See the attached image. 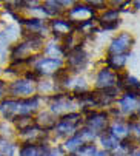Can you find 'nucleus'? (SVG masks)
Here are the masks:
<instances>
[{
    "label": "nucleus",
    "instance_id": "nucleus-1",
    "mask_svg": "<svg viewBox=\"0 0 140 156\" xmlns=\"http://www.w3.org/2000/svg\"><path fill=\"white\" fill-rule=\"evenodd\" d=\"M68 63L74 68V71L83 70L85 66H86V63H88V56H86V53L80 47H77V48H74L71 53H69Z\"/></svg>",
    "mask_w": 140,
    "mask_h": 156
},
{
    "label": "nucleus",
    "instance_id": "nucleus-2",
    "mask_svg": "<svg viewBox=\"0 0 140 156\" xmlns=\"http://www.w3.org/2000/svg\"><path fill=\"white\" fill-rule=\"evenodd\" d=\"M131 42H132L131 36H129L128 33H122L117 39L112 40L109 50H111V53H114V54H120V53L126 51V50L131 47Z\"/></svg>",
    "mask_w": 140,
    "mask_h": 156
},
{
    "label": "nucleus",
    "instance_id": "nucleus-3",
    "mask_svg": "<svg viewBox=\"0 0 140 156\" xmlns=\"http://www.w3.org/2000/svg\"><path fill=\"white\" fill-rule=\"evenodd\" d=\"M9 90L15 96H31L32 91H34V87L28 80H17V82H12L11 83Z\"/></svg>",
    "mask_w": 140,
    "mask_h": 156
},
{
    "label": "nucleus",
    "instance_id": "nucleus-4",
    "mask_svg": "<svg viewBox=\"0 0 140 156\" xmlns=\"http://www.w3.org/2000/svg\"><path fill=\"white\" fill-rule=\"evenodd\" d=\"M62 66V60L56 59V57H48V59H42L37 63V71L39 73H51V71H57Z\"/></svg>",
    "mask_w": 140,
    "mask_h": 156
},
{
    "label": "nucleus",
    "instance_id": "nucleus-5",
    "mask_svg": "<svg viewBox=\"0 0 140 156\" xmlns=\"http://www.w3.org/2000/svg\"><path fill=\"white\" fill-rule=\"evenodd\" d=\"M20 156H48V150L43 145L36 144H26L20 150Z\"/></svg>",
    "mask_w": 140,
    "mask_h": 156
},
{
    "label": "nucleus",
    "instance_id": "nucleus-6",
    "mask_svg": "<svg viewBox=\"0 0 140 156\" xmlns=\"http://www.w3.org/2000/svg\"><path fill=\"white\" fill-rule=\"evenodd\" d=\"M115 82V76L106 68V70H102L97 76V87L99 88H103V90H106V88H111Z\"/></svg>",
    "mask_w": 140,
    "mask_h": 156
},
{
    "label": "nucleus",
    "instance_id": "nucleus-7",
    "mask_svg": "<svg viewBox=\"0 0 140 156\" xmlns=\"http://www.w3.org/2000/svg\"><path fill=\"white\" fill-rule=\"evenodd\" d=\"M0 111H2L6 118H11L12 115H15L19 111V102L6 99V101H3L2 104H0Z\"/></svg>",
    "mask_w": 140,
    "mask_h": 156
},
{
    "label": "nucleus",
    "instance_id": "nucleus-8",
    "mask_svg": "<svg viewBox=\"0 0 140 156\" xmlns=\"http://www.w3.org/2000/svg\"><path fill=\"white\" fill-rule=\"evenodd\" d=\"M19 36V31L15 27H8L3 33H0V45L2 47H6L9 42H12L15 37Z\"/></svg>",
    "mask_w": 140,
    "mask_h": 156
},
{
    "label": "nucleus",
    "instance_id": "nucleus-9",
    "mask_svg": "<svg viewBox=\"0 0 140 156\" xmlns=\"http://www.w3.org/2000/svg\"><path fill=\"white\" fill-rule=\"evenodd\" d=\"M88 124L92 128H103L106 124V115L105 113H91L88 118Z\"/></svg>",
    "mask_w": 140,
    "mask_h": 156
},
{
    "label": "nucleus",
    "instance_id": "nucleus-10",
    "mask_svg": "<svg viewBox=\"0 0 140 156\" xmlns=\"http://www.w3.org/2000/svg\"><path fill=\"white\" fill-rule=\"evenodd\" d=\"M37 105H39V98H32V99L25 101V102H19V113L20 115H28L32 110L37 108Z\"/></svg>",
    "mask_w": 140,
    "mask_h": 156
},
{
    "label": "nucleus",
    "instance_id": "nucleus-11",
    "mask_svg": "<svg viewBox=\"0 0 140 156\" xmlns=\"http://www.w3.org/2000/svg\"><path fill=\"white\" fill-rule=\"evenodd\" d=\"M135 96H137V93L135 91H129L122 101H120V107H122V110L123 111H132L134 110V107H135Z\"/></svg>",
    "mask_w": 140,
    "mask_h": 156
},
{
    "label": "nucleus",
    "instance_id": "nucleus-12",
    "mask_svg": "<svg viewBox=\"0 0 140 156\" xmlns=\"http://www.w3.org/2000/svg\"><path fill=\"white\" fill-rule=\"evenodd\" d=\"M53 28L56 30V33H69L73 28H74V23L73 22H68V20H54L53 22Z\"/></svg>",
    "mask_w": 140,
    "mask_h": 156
},
{
    "label": "nucleus",
    "instance_id": "nucleus-13",
    "mask_svg": "<svg viewBox=\"0 0 140 156\" xmlns=\"http://www.w3.org/2000/svg\"><path fill=\"white\" fill-rule=\"evenodd\" d=\"M126 57L128 56H125V54H114V56L108 57V63L112 68H122L126 62Z\"/></svg>",
    "mask_w": 140,
    "mask_h": 156
},
{
    "label": "nucleus",
    "instance_id": "nucleus-14",
    "mask_svg": "<svg viewBox=\"0 0 140 156\" xmlns=\"http://www.w3.org/2000/svg\"><path fill=\"white\" fill-rule=\"evenodd\" d=\"M117 17H119V12L117 9H109L106 11L103 16H102V25H108V23H115L117 22Z\"/></svg>",
    "mask_w": 140,
    "mask_h": 156
},
{
    "label": "nucleus",
    "instance_id": "nucleus-15",
    "mask_svg": "<svg viewBox=\"0 0 140 156\" xmlns=\"http://www.w3.org/2000/svg\"><path fill=\"white\" fill-rule=\"evenodd\" d=\"M79 122H80V115H77V113H69V115L63 116V119H62V124H66V125L73 127V128H74Z\"/></svg>",
    "mask_w": 140,
    "mask_h": 156
},
{
    "label": "nucleus",
    "instance_id": "nucleus-16",
    "mask_svg": "<svg viewBox=\"0 0 140 156\" xmlns=\"http://www.w3.org/2000/svg\"><path fill=\"white\" fill-rule=\"evenodd\" d=\"M60 6H62V3H59V2H46L43 11L46 14H59V12H62Z\"/></svg>",
    "mask_w": 140,
    "mask_h": 156
},
{
    "label": "nucleus",
    "instance_id": "nucleus-17",
    "mask_svg": "<svg viewBox=\"0 0 140 156\" xmlns=\"http://www.w3.org/2000/svg\"><path fill=\"white\" fill-rule=\"evenodd\" d=\"M102 142H103V147H105V148H114V147H117V145H119L117 138L112 136L111 133H108V135H105V136H103Z\"/></svg>",
    "mask_w": 140,
    "mask_h": 156
},
{
    "label": "nucleus",
    "instance_id": "nucleus-18",
    "mask_svg": "<svg viewBox=\"0 0 140 156\" xmlns=\"http://www.w3.org/2000/svg\"><path fill=\"white\" fill-rule=\"evenodd\" d=\"M69 14H71V16H79V17H85L88 14H92V11L88 6H85V5H79V6H76V8H73L71 11H69Z\"/></svg>",
    "mask_w": 140,
    "mask_h": 156
},
{
    "label": "nucleus",
    "instance_id": "nucleus-19",
    "mask_svg": "<svg viewBox=\"0 0 140 156\" xmlns=\"http://www.w3.org/2000/svg\"><path fill=\"white\" fill-rule=\"evenodd\" d=\"M39 122L43 125V128H51L54 125V121H53V116L50 113H40L39 116Z\"/></svg>",
    "mask_w": 140,
    "mask_h": 156
},
{
    "label": "nucleus",
    "instance_id": "nucleus-20",
    "mask_svg": "<svg viewBox=\"0 0 140 156\" xmlns=\"http://www.w3.org/2000/svg\"><path fill=\"white\" fill-rule=\"evenodd\" d=\"M31 125H32V118H29V116H23L17 121V128L20 131H26L28 127H31Z\"/></svg>",
    "mask_w": 140,
    "mask_h": 156
},
{
    "label": "nucleus",
    "instance_id": "nucleus-21",
    "mask_svg": "<svg viewBox=\"0 0 140 156\" xmlns=\"http://www.w3.org/2000/svg\"><path fill=\"white\" fill-rule=\"evenodd\" d=\"M128 133V128L122 124H115L112 128H111V135L115 136V138H120V136H125Z\"/></svg>",
    "mask_w": 140,
    "mask_h": 156
},
{
    "label": "nucleus",
    "instance_id": "nucleus-22",
    "mask_svg": "<svg viewBox=\"0 0 140 156\" xmlns=\"http://www.w3.org/2000/svg\"><path fill=\"white\" fill-rule=\"evenodd\" d=\"M14 153V145L8 144V142H0V154H6V156H12Z\"/></svg>",
    "mask_w": 140,
    "mask_h": 156
},
{
    "label": "nucleus",
    "instance_id": "nucleus-23",
    "mask_svg": "<svg viewBox=\"0 0 140 156\" xmlns=\"http://www.w3.org/2000/svg\"><path fill=\"white\" fill-rule=\"evenodd\" d=\"M80 144H82V139H80V136H76V138L68 139V141H66V144H65V147H66L68 150H76V148H77Z\"/></svg>",
    "mask_w": 140,
    "mask_h": 156
},
{
    "label": "nucleus",
    "instance_id": "nucleus-24",
    "mask_svg": "<svg viewBox=\"0 0 140 156\" xmlns=\"http://www.w3.org/2000/svg\"><path fill=\"white\" fill-rule=\"evenodd\" d=\"M126 87L129 90H135V93L140 90V82L135 79V77H128L126 79Z\"/></svg>",
    "mask_w": 140,
    "mask_h": 156
},
{
    "label": "nucleus",
    "instance_id": "nucleus-25",
    "mask_svg": "<svg viewBox=\"0 0 140 156\" xmlns=\"http://www.w3.org/2000/svg\"><path fill=\"white\" fill-rule=\"evenodd\" d=\"M25 25L31 30H39L42 27V20L40 19H32V20H25Z\"/></svg>",
    "mask_w": 140,
    "mask_h": 156
},
{
    "label": "nucleus",
    "instance_id": "nucleus-26",
    "mask_svg": "<svg viewBox=\"0 0 140 156\" xmlns=\"http://www.w3.org/2000/svg\"><path fill=\"white\" fill-rule=\"evenodd\" d=\"M57 131H59V135H60V136H65V135H68V133H71V131H73V127H69V125L60 122L59 127H57Z\"/></svg>",
    "mask_w": 140,
    "mask_h": 156
},
{
    "label": "nucleus",
    "instance_id": "nucleus-27",
    "mask_svg": "<svg viewBox=\"0 0 140 156\" xmlns=\"http://www.w3.org/2000/svg\"><path fill=\"white\" fill-rule=\"evenodd\" d=\"M82 153V156H92V154H96V148L92 147V145H85V147H80L79 150Z\"/></svg>",
    "mask_w": 140,
    "mask_h": 156
},
{
    "label": "nucleus",
    "instance_id": "nucleus-28",
    "mask_svg": "<svg viewBox=\"0 0 140 156\" xmlns=\"http://www.w3.org/2000/svg\"><path fill=\"white\" fill-rule=\"evenodd\" d=\"M94 138H96V133L91 131L89 128H85V130L82 131V136H80V139H88V141H92Z\"/></svg>",
    "mask_w": 140,
    "mask_h": 156
},
{
    "label": "nucleus",
    "instance_id": "nucleus-29",
    "mask_svg": "<svg viewBox=\"0 0 140 156\" xmlns=\"http://www.w3.org/2000/svg\"><path fill=\"white\" fill-rule=\"evenodd\" d=\"M60 154H62V151H60V150H54V151H51V153H50V156H60Z\"/></svg>",
    "mask_w": 140,
    "mask_h": 156
},
{
    "label": "nucleus",
    "instance_id": "nucleus-30",
    "mask_svg": "<svg viewBox=\"0 0 140 156\" xmlns=\"http://www.w3.org/2000/svg\"><path fill=\"white\" fill-rule=\"evenodd\" d=\"M96 156H108L105 151H99V153H96Z\"/></svg>",
    "mask_w": 140,
    "mask_h": 156
},
{
    "label": "nucleus",
    "instance_id": "nucleus-31",
    "mask_svg": "<svg viewBox=\"0 0 140 156\" xmlns=\"http://www.w3.org/2000/svg\"><path fill=\"white\" fill-rule=\"evenodd\" d=\"M2 94H3V83L0 82V96H2Z\"/></svg>",
    "mask_w": 140,
    "mask_h": 156
},
{
    "label": "nucleus",
    "instance_id": "nucleus-32",
    "mask_svg": "<svg viewBox=\"0 0 140 156\" xmlns=\"http://www.w3.org/2000/svg\"><path fill=\"white\" fill-rule=\"evenodd\" d=\"M134 130H135V133H137V135H138V136H140V127H135V128H134Z\"/></svg>",
    "mask_w": 140,
    "mask_h": 156
},
{
    "label": "nucleus",
    "instance_id": "nucleus-33",
    "mask_svg": "<svg viewBox=\"0 0 140 156\" xmlns=\"http://www.w3.org/2000/svg\"><path fill=\"white\" fill-rule=\"evenodd\" d=\"M134 5H135V8H137V9H140V2H135Z\"/></svg>",
    "mask_w": 140,
    "mask_h": 156
},
{
    "label": "nucleus",
    "instance_id": "nucleus-34",
    "mask_svg": "<svg viewBox=\"0 0 140 156\" xmlns=\"http://www.w3.org/2000/svg\"><path fill=\"white\" fill-rule=\"evenodd\" d=\"M134 156H140V151H137V153H135V154H134Z\"/></svg>",
    "mask_w": 140,
    "mask_h": 156
},
{
    "label": "nucleus",
    "instance_id": "nucleus-35",
    "mask_svg": "<svg viewBox=\"0 0 140 156\" xmlns=\"http://www.w3.org/2000/svg\"><path fill=\"white\" fill-rule=\"evenodd\" d=\"M0 156H2V154H0Z\"/></svg>",
    "mask_w": 140,
    "mask_h": 156
}]
</instances>
